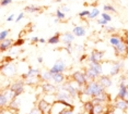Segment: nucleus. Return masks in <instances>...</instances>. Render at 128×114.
I'll return each mask as SVG.
<instances>
[{"mask_svg": "<svg viewBox=\"0 0 128 114\" xmlns=\"http://www.w3.org/2000/svg\"><path fill=\"white\" fill-rule=\"evenodd\" d=\"M40 75V70L38 69H33L32 66H30L28 68V72L26 73V74H23L22 77L24 78V79H28V77H35V76Z\"/></svg>", "mask_w": 128, "mask_h": 114, "instance_id": "6ab92c4d", "label": "nucleus"}, {"mask_svg": "<svg viewBox=\"0 0 128 114\" xmlns=\"http://www.w3.org/2000/svg\"><path fill=\"white\" fill-rule=\"evenodd\" d=\"M72 33L74 34L76 37H83L86 34V30L82 25H76L74 27V30H72Z\"/></svg>", "mask_w": 128, "mask_h": 114, "instance_id": "f3484780", "label": "nucleus"}, {"mask_svg": "<svg viewBox=\"0 0 128 114\" xmlns=\"http://www.w3.org/2000/svg\"><path fill=\"white\" fill-rule=\"evenodd\" d=\"M60 10H62V12L67 13V12H69V11H70V8H69V7H67V5H62V8H60Z\"/></svg>", "mask_w": 128, "mask_h": 114, "instance_id": "79ce46f5", "label": "nucleus"}, {"mask_svg": "<svg viewBox=\"0 0 128 114\" xmlns=\"http://www.w3.org/2000/svg\"><path fill=\"white\" fill-rule=\"evenodd\" d=\"M124 41H125V43H126V45H127V47H128V36L126 37V38H125V39H124Z\"/></svg>", "mask_w": 128, "mask_h": 114, "instance_id": "8fccbe9b", "label": "nucleus"}, {"mask_svg": "<svg viewBox=\"0 0 128 114\" xmlns=\"http://www.w3.org/2000/svg\"><path fill=\"white\" fill-rule=\"evenodd\" d=\"M42 10H43L42 7H36V5H34V4L28 5V7L24 8V11H25V12H30V13L40 12V11H42Z\"/></svg>", "mask_w": 128, "mask_h": 114, "instance_id": "b1692460", "label": "nucleus"}, {"mask_svg": "<svg viewBox=\"0 0 128 114\" xmlns=\"http://www.w3.org/2000/svg\"><path fill=\"white\" fill-rule=\"evenodd\" d=\"M89 66L91 69H93L95 72L98 73V75H102V72H103V68H102V64L101 63H94V62H89Z\"/></svg>", "mask_w": 128, "mask_h": 114, "instance_id": "aec40b11", "label": "nucleus"}, {"mask_svg": "<svg viewBox=\"0 0 128 114\" xmlns=\"http://www.w3.org/2000/svg\"><path fill=\"white\" fill-rule=\"evenodd\" d=\"M114 51L117 57H126L128 54V47L125 43V41H123L119 43V45L114 47Z\"/></svg>", "mask_w": 128, "mask_h": 114, "instance_id": "423d86ee", "label": "nucleus"}, {"mask_svg": "<svg viewBox=\"0 0 128 114\" xmlns=\"http://www.w3.org/2000/svg\"><path fill=\"white\" fill-rule=\"evenodd\" d=\"M96 23H98V25L105 26V25H106V24H107V23H108V22H107L106 20H104V19H100V20H98V21H96Z\"/></svg>", "mask_w": 128, "mask_h": 114, "instance_id": "c9c22d12", "label": "nucleus"}, {"mask_svg": "<svg viewBox=\"0 0 128 114\" xmlns=\"http://www.w3.org/2000/svg\"><path fill=\"white\" fill-rule=\"evenodd\" d=\"M28 114H43V113L40 111L38 108H34V109H32V110H31V112L28 113Z\"/></svg>", "mask_w": 128, "mask_h": 114, "instance_id": "e433bc0d", "label": "nucleus"}, {"mask_svg": "<svg viewBox=\"0 0 128 114\" xmlns=\"http://www.w3.org/2000/svg\"><path fill=\"white\" fill-rule=\"evenodd\" d=\"M10 33V30H4V31H1V33H0V41L1 40H4L8 38V35Z\"/></svg>", "mask_w": 128, "mask_h": 114, "instance_id": "c756f323", "label": "nucleus"}, {"mask_svg": "<svg viewBox=\"0 0 128 114\" xmlns=\"http://www.w3.org/2000/svg\"><path fill=\"white\" fill-rule=\"evenodd\" d=\"M65 70H66V63L62 60H57L53 65V68L49 70V72L52 74H55V73H64Z\"/></svg>", "mask_w": 128, "mask_h": 114, "instance_id": "0eeeda50", "label": "nucleus"}, {"mask_svg": "<svg viewBox=\"0 0 128 114\" xmlns=\"http://www.w3.org/2000/svg\"><path fill=\"white\" fill-rule=\"evenodd\" d=\"M13 20H14V14H10V15L7 17V22H12Z\"/></svg>", "mask_w": 128, "mask_h": 114, "instance_id": "a18cd8bd", "label": "nucleus"}, {"mask_svg": "<svg viewBox=\"0 0 128 114\" xmlns=\"http://www.w3.org/2000/svg\"><path fill=\"white\" fill-rule=\"evenodd\" d=\"M60 34L59 33H56L54 35V36H52L49 39L47 40V42L49 43V45H57V43H59L60 41Z\"/></svg>", "mask_w": 128, "mask_h": 114, "instance_id": "5701e85b", "label": "nucleus"}, {"mask_svg": "<svg viewBox=\"0 0 128 114\" xmlns=\"http://www.w3.org/2000/svg\"><path fill=\"white\" fill-rule=\"evenodd\" d=\"M52 104H53L52 102L45 100V99H42V100L38 101L37 108H38L40 111L43 114H49L50 113V110H52Z\"/></svg>", "mask_w": 128, "mask_h": 114, "instance_id": "20e7f679", "label": "nucleus"}, {"mask_svg": "<svg viewBox=\"0 0 128 114\" xmlns=\"http://www.w3.org/2000/svg\"><path fill=\"white\" fill-rule=\"evenodd\" d=\"M90 12H91V11H89V10H83V11H81L80 13H78V16H79L80 19H86V17L89 16Z\"/></svg>", "mask_w": 128, "mask_h": 114, "instance_id": "2f4dec72", "label": "nucleus"}, {"mask_svg": "<svg viewBox=\"0 0 128 114\" xmlns=\"http://www.w3.org/2000/svg\"><path fill=\"white\" fill-rule=\"evenodd\" d=\"M74 108H69V109H66L64 112H62L60 114H74Z\"/></svg>", "mask_w": 128, "mask_h": 114, "instance_id": "58836bf2", "label": "nucleus"}, {"mask_svg": "<svg viewBox=\"0 0 128 114\" xmlns=\"http://www.w3.org/2000/svg\"><path fill=\"white\" fill-rule=\"evenodd\" d=\"M98 14H100V10H98V8H93V10H92L91 12H90V14H89L88 19L93 20V19H95V17H98Z\"/></svg>", "mask_w": 128, "mask_h": 114, "instance_id": "bb28decb", "label": "nucleus"}, {"mask_svg": "<svg viewBox=\"0 0 128 114\" xmlns=\"http://www.w3.org/2000/svg\"><path fill=\"white\" fill-rule=\"evenodd\" d=\"M24 42H25V39L24 38H22V37H20L18 40H16V42H14V47H20V46H22V45H24Z\"/></svg>", "mask_w": 128, "mask_h": 114, "instance_id": "473e14b6", "label": "nucleus"}, {"mask_svg": "<svg viewBox=\"0 0 128 114\" xmlns=\"http://www.w3.org/2000/svg\"><path fill=\"white\" fill-rule=\"evenodd\" d=\"M12 3V0H1V5L6 7V5H9Z\"/></svg>", "mask_w": 128, "mask_h": 114, "instance_id": "4c0bfd02", "label": "nucleus"}, {"mask_svg": "<svg viewBox=\"0 0 128 114\" xmlns=\"http://www.w3.org/2000/svg\"><path fill=\"white\" fill-rule=\"evenodd\" d=\"M74 49H76L77 51H81V50H82V46H80V45H76V46H74Z\"/></svg>", "mask_w": 128, "mask_h": 114, "instance_id": "49530a36", "label": "nucleus"}, {"mask_svg": "<svg viewBox=\"0 0 128 114\" xmlns=\"http://www.w3.org/2000/svg\"><path fill=\"white\" fill-rule=\"evenodd\" d=\"M38 77H40V79L43 80V81H49L50 79H53V74H52L49 71L43 72V73H40V74L38 75Z\"/></svg>", "mask_w": 128, "mask_h": 114, "instance_id": "412c9836", "label": "nucleus"}, {"mask_svg": "<svg viewBox=\"0 0 128 114\" xmlns=\"http://www.w3.org/2000/svg\"><path fill=\"white\" fill-rule=\"evenodd\" d=\"M101 15H102V19L106 20L107 22H110V21H112V16H110L108 13H101Z\"/></svg>", "mask_w": 128, "mask_h": 114, "instance_id": "f704fd0d", "label": "nucleus"}, {"mask_svg": "<svg viewBox=\"0 0 128 114\" xmlns=\"http://www.w3.org/2000/svg\"><path fill=\"white\" fill-rule=\"evenodd\" d=\"M103 10L106 11V12H107V11H108V12H113V13H116V12H117V11H116V9L113 7V5H110V4H105V5L103 7Z\"/></svg>", "mask_w": 128, "mask_h": 114, "instance_id": "c85d7f7f", "label": "nucleus"}, {"mask_svg": "<svg viewBox=\"0 0 128 114\" xmlns=\"http://www.w3.org/2000/svg\"><path fill=\"white\" fill-rule=\"evenodd\" d=\"M31 42H32V43H36V42H40V38H38V37H36V36L32 37V38H31Z\"/></svg>", "mask_w": 128, "mask_h": 114, "instance_id": "37998d69", "label": "nucleus"}, {"mask_svg": "<svg viewBox=\"0 0 128 114\" xmlns=\"http://www.w3.org/2000/svg\"><path fill=\"white\" fill-rule=\"evenodd\" d=\"M53 80L58 85L62 84L64 80H65V75L62 73H55V74H53Z\"/></svg>", "mask_w": 128, "mask_h": 114, "instance_id": "4be33fe9", "label": "nucleus"}, {"mask_svg": "<svg viewBox=\"0 0 128 114\" xmlns=\"http://www.w3.org/2000/svg\"><path fill=\"white\" fill-rule=\"evenodd\" d=\"M9 88L14 92V96H16V97H19V96L23 92V90H24V81H21V80L16 81V83L10 85Z\"/></svg>", "mask_w": 128, "mask_h": 114, "instance_id": "39448f33", "label": "nucleus"}, {"mask_svg": "<svg viewBox=\"0 0 128 114\" xmlns=\"http://www.w3.org/2000/svg\"><path fill=\"white\" fill-rule=\"evenodd\" d=\"M120 69H122V63L120 62H115V63H113L112 64V68H110V73H108V75L110 76H115V75H117L119 71H120Z\"/></svg>", "mask_w": 128, "mask_h": 114, "instance_id": "a211bd4d", "label": "nucleus"}, {"mask_svg": "<svg viewBox=\"0 0 128 114\" xmlns=\"http://www.w3.org/2000/svg\"><path fill=\"white\" fill-rule=\"evenodd\" d=\"M83 92L86 93V95H88L89 97L94 98V97H96V96L100 95V93L104 92V88L102 87V85L98 83V81L91 80L84 86Z\"/></svg>", "mask_w": 128, "mask_h": 114, "instance_id": "f257e3e1", "label": "nucleus"}, {"mask_svg": "<svg viewBox=\"0 0 128 114\" xmlns=\"http://www.w3.org/2000/svg\"><path fill=\"white\" fill-rule=\"evenodd\" d=\"M78 114H84V113H78Z\"/></svg>", "mask_w": 128, "mask_h": 114, "instance_id": "603ef678", "label": "nucleus"}, {"mask_svg": "<svg viewBox=\"0 0 128 114\" xmlns=\"http://www.w3.org/2000/svg\"><path fill=\"white\" fill-rule=\"evenodd\" d=\"M72 80L74 81L78 86H86L89 83V79L86 75V72H81V71H76L72 74Z\"/></svg>", "mask_w": 128, "mask_h": 114, "instance_id": "f03ea898", "label": "nucleus"}, {"mask_svg": "<svg viewBox=\"0 0 128 114\" xmlns=\"http://www.w3.org/2000/svg\"><path fill=\"white\" fill-rule=\"evenodd\" d=\"M43 61H44V59H43L42 57H38V58H37V62H38V63H43Z\"/></svg>", "mask_w": 128, "mask_h": 114, "instance_id": "09e8293b", "label": "nucleus"}, {"mask_svg": "<svg viewBox=\"0 0 128 114\" xmlns=\"http://www.w3.org/2000/svg\"><path fill=\"white\" fill-rule=\"evenodd\" d=\"M56 17H58L60 21H62V20L66 19V14H65V12H62L60 9H58V10L56 11Z\"/></svg>", "mask_w": 128, "mask_h": 114, "instance_id": "7c9ffc66", "label": "nucleus"}, {"mask_svg": "<svg viewBox=\"0 0 128 114\" xmlns=\"http://www.w3.org/2000/svg\"><path fill=\"white\" fill-rule=\"evenodd\" d=\"M23 17H24V12H20L19 15L16 16V22H20L23 19Z\"/></svg>", "mask_w": 128, "mask_h": 114, "instance_id": "a19ab883", "label": "nucleus"}, {"mask_svg": "<svg viewBox=\"0 0 128 114\" xmlns=\"http://www.w3.org/2000/svg\"><path fill=\"white\" fill-rule=\"evenodd\" d=\"M66 51L68 52V53H71L72 52V43H68V45H66Z\"/></svg>", "mask_w": 128, "mask_h": 114, "instance_id": "ea45409f", "label": "nucleus"}, {"mask_svg": "<svg viewBox=\"0 0 128 114\" xmlns=\"http://www.w3.org/2000/svg\"><path fill=\"white\" fill-rule=\"evenodd\" d=\"M13 45H14L13 40L10 39V38L1 40V42H0V50H1L2 52H4V51H7V50H9V49L12 48Z\"/></svg>", "mask_w": 128, "mask_h": 114, "instance_id": "ddd939ff", "label": "nucleus"}, {"mask_svg": "<svg viewBox=\"0 0 128 114\" xmlns=\"http://www.w3.org/2000/svg\"><path fill=\"white\" fill-rule=\"evenodd\" d=\"M93 112L95 114H102L104 112V108L103 104H94V108H93Z\"/></svg>", "mask_w": 128, "mask_h": 114, "instance_id": "cd10ccee", "label": "nucleus"}, {"mask_svg": "<svg viewBox=\"0 0 128 114\" xmlns=\"http://www.w3.org/2000/svg\"><path fill=\"white\" fill-rule=\"evenodd\" d=\"M62 87L64 90H66V91H68L69 93H70V96L72 98H76L78 96V93H79V91L77 90V88H76L71 83H66V84H64Z\"/></svg>", "mask_w": 128, "mask_h": 114, "instance_id": "9b49d317", "label": "nucleus"}, {"mask_svg": "<svg viewBox=\"0 0 128 114\" xmlns=\"http://www.w3.org/2000/svg\"><path fill=\"white\" fill-rule=\"evenodd\" d=\"M42 90L43 92H45L46 95H56L57 93V88L54 86V85L45 81L44 84L42 85Z\"/></svg>", "mask_w": 128, "mask_h": 114, "instance_id": "9d476101", "label": "nucleus"}, {"mask_svg": "<svg viewBox=\"0 0 128 114\" xmlns=\"http://www.w3.org/2000/svg\"><path fill=\"white\" fill-rule=\"evenodd\" d=\"M98 81L102 85V87H103L104 89L112 86V79H110V76H107V75H101L100 77H98Z\"/></svg>", "mask_w": 128, "mask_h": 114, "instance_id": "4468645a", "label": "nucleus"}, {"mask_svg": "<svg viewBox=\"0 0 128 114\" xmlns=\"http://www.w3.org/2000/svg\"><path fill=\"white\" fill-rule=\"evenodd\" d=\"M103 57H104V52L103 51H100L98 49H94L92 50L91 54L88 57V61L89 62H94V63H101V61L103 60Z\"/></svg>", "mask_w": 128, "mask_h": 114, "instance_id": "7ed1b4c3", "label": "nucleus"}, {"mask_svg": "<svg viewBox=\"0 0 128 114\" xmlns=\"http://www.w3.org/2000/svg\"><path fill=\"white\" fill-rule=\"evenodd\" d=\"M124 40H123V38H120L119 36H112L110 38V43L112 45L113 47H115V46H117V45H119L120 42H123Z\"/></svg>", "mask_w": 128, "mask_h": 114, "instance_id": "393cba45", "label": "nucleus"}, {"mask_svg": "<svg viewBox=\"0 0 128 114\" xmlns=\"http://www.w3.org/2000/svg\"><path fill=\"white\" fill-rule=\"evenodd\" d=\"M71 96H70V93H69L68 91H66V90H62V91H57L56 93V99L57 100H59V101H68V102H70L71 100Z\"/></svg>", "mask_w": 128, "mask_h": 114, "instance_id": "f8f14e48", "label": "nucleus"}, {"mask_svg": "<svg viewBox=\"0 0 128 114\" xmlns=\"http://www.w3.org/2000/svg\"><path fill=\"white\" fill-rule=\"evenodd\" d=\"M114 108L116 110L120 111V112H126V111H128V101L125 100V99L119 98L118 100L115 102Z\"/></svg>", "mask_w": 128, "mask_h": 114, "instance_id": "1a4fd4ad", "label": "nucleus"}, {"mask_svg": "<svg viewBox=\"0 0 128 114\" xmlns=\"http://www.w3.org/2000/svg\"><path fill=\"white\" fill-rule=\"evenodd\" d=\"M115 111H116L115 109H108V110H107V111H106V112L104 113V114H116Z\"/></svg>", "mask_w": 128, "mask_h": 114, "instance_id": "c03bdc74", "label": "nucleus"}, {"mask_svg": "<svg viewBox=\"0 0 128 114\" xmlns=\"http://www.w3.org/2000/svg\"><path fill=\"white\" fill-rule=\"evenodd\" d=\"M74 34L72 32H66V33L62 34V41L65 43V45H68V43H72L74 40Z\"/></svg>", "mask_w": 128, "mask_h": 114, "instance_id": "2eb2a0df", "label": "nucleus"}, {"mask_svg": "<svg viewBox=\"0 0 128 114\" xmlns=\"http://www.w3.org/2000/svg\"><path fill=\"white\" fill-rule=\"evenodd\" d=\"M127 87H128V84H127Z\"/></svg>", "mask_w": 128, "mask_h": 114, "instance_id": "864d4df0", "label": "nucleus"}, {"mask_svg": "<svg viewBox=\"0 0 128 114\" xmlns=\"http://www.w3.org/2000/svg\"><path fill=\"white\" fill-rule=\"evenodd\" d=\"M46 41H47V40H46L45 38H43V37H42V38H40V43H45Z\"/></svg>", "mask_w": 128, "mask_h": 114, "instance_id": "de8ad7c7", "label": "nucleus"}, {"mask_svg": "<svg viewBox=\"0 0 128 114\" xmlns=\"http://www.w3.org/2000/svg\"><path fill=\"white\" fill-rule=\"evenodd\" d=\"M9 99H8V97L6 96V93L2 91L1 92V96H0V107H1V109H4V108L7 106L8 103H9Z\"/></svg>", "mask_w": 128, "mask_h": 114, "instance_id": "a878e982", "label": "nucleus"}, {"mask_svg": "<svg viewBox=\"0 0 128 114\" xmlns=\"http://www.w3.org/2000/svg\"><path fill=\"white\" fill-rule=\"evenodd\" d=\"M1 71L2 73H4V75L6 76H12L16 74V68L12 65V64H10V63H2L1 64Z\"/></svg>", "mask_w": 128, "mask_h": 114, "instance_id": "6e6552de", "label": "nucleus"}, {"mask_svg": "<svg viewBox=\"0 0 128 114\" xmlns=\"http://www.w3.org/2000/svg\"><path fill=\"white\" fill-rule=\"evenodd\" d=\"M103 27H104V30H105V32H107V33H114V32L116 31V28L113 27V26H107V25H105V26H103Z\"/></svg>", "mask_w": 128, "mask_h": 114, "instance_id": "72a5a7b5", "label": "nucleus"}, {"mask_svg": "<svg viewBox=\"0 0 128 114\" xmlns=\"http://www.w3.org/2000/svg\"><path fill=\"white\" fill-rule=\"evenodd\" d=\"M84 72H86V77H88L89 80H96V79H98V77H100V75H98L93 69L90 68V66H88Z\"/></svg>", "mask_w": 128, "mask_h": 114, "instance_id": "dca6fc26", "label": "nucleus"}, {"mask_svg": "<svg viewBox=\"0 0 128 114\" xmlns=\"http://www.w3.org/2000/svg\"><path fill=\"white\" fill-rule=\"evenodd\" d=\"M84 59H86V55H82V58L80 59V61H83Z\"/></svg>", "mask_w": 128, "mask_h": 114, "instance_id": "3c124183", "label": "nucleus"}]
</instances>
